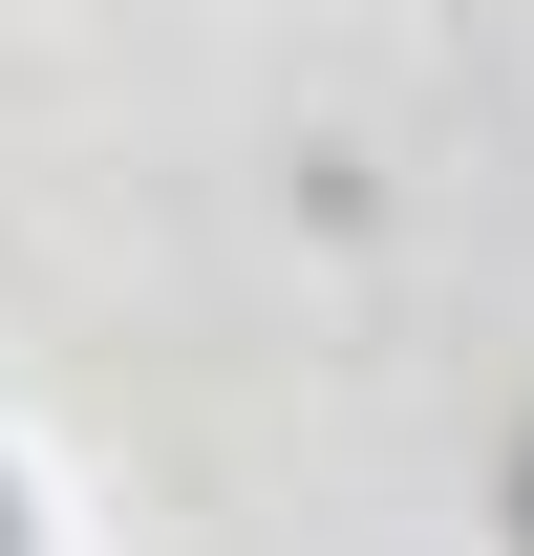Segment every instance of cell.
Wrapping results in <instances>:
<instances>
[{
  "label": "cell",
  "mask_w": 534,
  "mask_h": 556,
  "mask_svg": "<svg viewBox=\"0 0 534 556\" xmlns=\"http://www.w3.org/2000/svg\"><path fill=\"white\" fill-rule=\"evenodd\" d=\"M513 556H534V450H513Z\"/></svg>",
  "instance_id": "obj_1"
},
{
  "label": "cell",
  "mask_w": 534,
  "mask_h": 556,
  "mask_svg": "<svg viewBox=\"0 0 534 556\" xmlns=\"http://www.w3.org/2000/svg\"><path fill=\"white\" fill-rule=\"evenodd\" d=\"M0 556H22V514H0Z\"/></svg>",
  "instance_id": "obj_2"
}]
</instances>
